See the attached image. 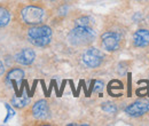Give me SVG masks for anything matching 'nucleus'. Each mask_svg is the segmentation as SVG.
<instances>
[{"label":"nucleus","instance_id":"obj_1","mask_svg":"<svg viewBox=\"0 0 149 126\" xmlns=\"http://www.w3.org/2000/svg\"><path fill=\"white\" fill-rule=\"evenodd\" d=\"M28 39L37 47H45L51 42L52 29L47 25H33L28 30Z\"/></svg>","mask_w":149,"mask_h":126},{"label":"nucleus","instance_id":"obj_2","mask_svg":"<svg viewBox=\"0 0 149 126\" xmlns=\"http://www.w3.org/2000/svg\"><path fill=\"white\" fill-rule=\"evenodd\" d=\"M68 39L74 46H86L94 41L95 32L90 26H76L69 32Z\"/></svg>","mask_w":149,"mask_h":126},{"label":"nucleus","instance_id":"obj_3","mask_svg":"<svg viewBox=\"0 0 149 126\" xmlns=\"http://www.w3.org/2000/svg\"><path fill=\"white\" fill-rule=\"evenodd\" d=\"M21 19L24 24L38 25L45 17V12L38 6H25L21 9Z\"/></svg>","mask_w":149,"mask_h":126},{"label":"nucleus","instance_id":"obj_4","mask_svg":"<svg viewBox=\"0 0 149 126\" xmlns=\"http://www.w3.org/2000/svg\"><path fill=\"white\" fill-rule=\"evenodd\" d=\"M102 61H103V54L101 53V51H99L94 47L87 48L83 54L84 64L91 69L97 68L99 65H101Z\"/></svg>","mask_w":149,"mask_h":126},{"label":"nucleus","instance_id":"obj_5","mask_svg":"<svg viewBox=\"0 0 149 126\" xmlns=\"http://www.w3.org/2000/svg\"><path fill=\"white\" fill-rule=\"evenodd\" d=\"M101 40H102V46L106 51L108 52H113L119 47V40L120 37L117 32L113 31H108L104 32L101 36Z\"/></svg>","mask_w":149,"mask_h":126},{"label":"nucleus","instance_id":"obj_6","mask_svg":"<svg viewBox=\"0 0 149 126\" xmlns=\"http://www.w3.org/2000/svg\"><path fill=\"white\" fill-rule=\"evenodd\" d=\"M149 111V101L139 100L133 102L129 107L125 108V112L131 117H140Z\"/></svg>","mask_w":149,"mask_h":126},{"label":"nucleus","instance_id":"obj_7","mask_svg":"<svg viewBox=\"0 0 149 126\" xmlns=\"http://www.w3.org/2000/svg\"><path fill=\"white\" fill-rule=\"evenodd\" d=\"M36 58V53L30 48H23L15 54V61L22 65H30Z\"/></svg>","mask_w":149,"mask_h":126},{"label":"nucleus","instance_id":"obj_8","mask_svg":"<svg viewBox=\"0 0 149 126\" xmlns=\"http://www.w3.org/2000/svg\"><path fill=\"white\" fill-rule=\"evenodd\" d=\"M48 112H49L48 104L45 100H39L32 107V115L35 118H38V119L46 118L48 116Z\"/></svg>","mask_w":149,"mask_h":126},{"label":"nucleus","instance_id":"obj_9","mask_svg":"<svg viewBox=\"0 0 149 126\" xmlns=\"http://www.w3.org/2000/svg\"><path fill=\"white\" fill-rule=\"evenodd\" d=\"M133 42L136 47H146L149 45V31L146 29L138 30L133 36Z\"/></svg>","mask_w":149,"mask_h":126},{"label":"nucleus","instance_id":"obj_10","mask_svg":"<svg viewBox=\"0 0 149 126\" xmlns=\"http://www.w3.org/2000/svg\"><path fill=\"white\" fill-rule=\"evenodd\" d=\"M23 77H24V71L22 69H19V68H14V69H12L10 71L7 73V76H6V83L7 84H12L13 81H19V83H21L22 79H23Z\"/></svg>","mask_w":149,"mask_h":126},{"label":"nucleus","instance_id":"obj_11","mask_svg":"<svg viewBox=\"0 0 149 126\" xmlns=\"http://www.w3.org/2000/svg\"><path fill=\"white\" fill-rule=\"evenodd\" d=\"M9 22H10L9 10L6 7L0 6V28H5L6 25H8Z\"/></svg>","mask_w":149,"mask_h":126},{"label":"nucleus","instance_id":"obj_12","mask_svg":"<svg viewBox=\"0 0 149 126\" xmlns=\"http://www.w3.org/2000/svg\"><path fill=\"white\" fill-rule=\"evenodd\" d=\"M28 103H29V99L25 97L23 94H22V96H14V97H12V104L14 107H16V108H23Z\"/></svg>","mask_w":149,"mask_h":126},{"label":"nucleus","instance_id":"obj_13","mask_svg":"<svg viewBox=\"0 0 149 126\" xmlns=\"http://www.w3.org/2000/svg\"><path fill=\"white\" fill-rule=\"evenodd\" d=\"M90 25V17L81 16L76 19V26H88Z\"/></svg>","mask_w":149,"mask_h":126},{"label":"nucleus","instance_id":"obj_14","mask_svg":"<svg viewBox=\"0 0 149 126\" xmlns=\"http://www.w3.org/2000/svg\"><path fill=\"white\" fill-rule=\"evenodd\" d=\"M102 109L106 111V112H108V113H115L116 111H117V107L115 106V104H112V103H103V106H102Z\"/></svg>","mask_w":149,"mask_h":126},{"label":"nucleus","instance_id":"obj_15","mask_svg":"<svg viewBox=\"0 0 149 126\" xmlns=\"http://www.w3.org/2000/svg\"><path fill=\"white\" fill-rule=\"evenodd\" d=\"M102 88H103V83H102V81H95L94 92H101Z\"/></svg>","mask_w":149,"mask_h":126},{"label":"nucleus","instance_id":"obj_16","mask_svg":"<svg viewBox=\"0 0 149 126\" xmlns=\"http://www.w3.org/2000/svg\"><path fill=\"white\" fill-rule=\"evenodd\" d=\"M5 72H6V69H5V64H3V63L0 61V76H1V74H3Z\"/></svg>","mask_w":149,"mask_h":126},{"label":"nucleus","instance_id":"obj_17","mask_svg":"<svg viewBox=\"0 0 149 126\" xmlns=\"http://www.w3.org/2000/svg\"><path fill=\"white\" fill-rule=\"evenodd\" d=\"M136 1H143V0H136Z\"/></svg>","mask_w":149,"mask_h":126},{"label":"nucleus","instance_id":"obj_18","mask_svg":"<svg viewBox=\"0 0 149 126\" xmlns=\"http://www.w3.org/2000/svg\"><path fill=\"white\" fill-rule=\"evenodd\" d=\"M53 1H55V0H53Z\"/></svg>","mask_w":149,"mask_h":126}]
</instances>
